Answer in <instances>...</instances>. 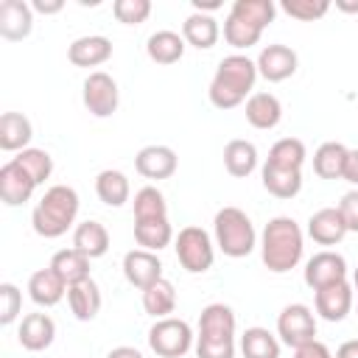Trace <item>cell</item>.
<instances>
[{"label": "cell", "mask_w": 358, "mask_h": 358, "mask_svg": "<svg viewBox=\"0 0 358 358\" xmlns=\"http://www.w3.org/2000/svg\"><path fill=\"white\" fill-rule=\"evenodd\" d=\"M257 81V64L243 56V53H232L224 56L215 67V76L210 81V103L215 109H235L238 103L246 101V95L252 92Z\"/></svg>", "instance_id": "1"}, {"label": "cell", "mask_w": 358, "mask_h": 358, "mask_svg": "<svg viewBox=\"0 0 358 358\" xmlns=\"http://www.w3.org/2000/svg\"><path fill=\"white\" fill-rule=\"evenodd\" d=\"M302 249H305V238L294 218L277 215L266 224V229L260 235V257L268 271L285 274V271L296 268V263L302 260Z\"/></svg>", "instance_id": "2"}, {"label": "cell", "mask_w": 358, "mask_h": 358, "mask_svg": "<svg viewBox=\"0 0 358 358\" xmlns=\"http://www.w3.org/2000/svg\"><path fill=\"white\" fill-rule=\"evenodd\" d=\"M78 215V193L70 185H53L36 201L31 213L34 232L39 238H62Z\"/></svg>", "instance_id": "3"}, {"label": "cell", "mask_w": 358, "mask_h": 358, "mask_svg": "<svg viewBox=\"0 0 358 358\" xmlns=\"http://www.w3.org/2000/svg\"><path fill=\"white\" fill-rule=\"evenodd\" d=\"M277 6L271 0H235L224 20V39L235 50H246L257 45L266 25L274 20Z\"/></svg>", "instance_id": "4"}, {"label": "cell", "mask_w": 358, "mask_h": 358, "mask_svg": "<svg viewBox=\"0 0 358 358\" xmlns=\"http://www.w3.org/2000/svg\"><path fill=\"white\" fill-rule=\"evenodd\" d=\"M199 358H235V313L224 302H213L199 316Z\"/></svg>", "instance_id": "5"}, {"label": "cell", "mask_w": 358, "mask_h": 358, "mask_svg": "<svg viewBox=\"0 0 358 358\" xmlns=\"http://www.w3.org/2000/svg\"><path fill=\"white\" fill-rule=\"evenodd\" d=\"M213 229H215V246L227 257H235V260L246 257L257 246L255 224H252V218L241 207H221L215 213Z\"/></svg>", "instance_id": "6"}, {"label": "cell", "mask_w": 358, "mask_h": 358, "mask_svg": "<svg viewBox=\"0 0 358 358\" xmlns=\"http://www.w3.org/2000/svg\"><path fill=\"white\" fill-rule=\"evenodd\" d=\"M173 249H176V257H179V263H182L185 271L204 274V271L213 268V260H215L213 238L201 227H185V229H179V235L173 238Z\"/></svg>", "instance_id": "7"}, {"label": "cell", "mask_w": 358, "mask_h": 358, "mask_svg": "<svg viewBox=\"0 0 358 358\" xmlns=\"http://www.w3.org/2000/svg\"><path fill=\"white\" fill-rule=\"evenodd\" d=\"M148 347L159 355V358H182L190 347H193V330L185 319H157L148 330Z\"/></svg>", "instance_id": "8"}, {"label": "cell", "mask_w": 358, "mask_h": 358, "mask_svg": "<svg viewBox=\"0 0 358 358\" xmlns=\"http://www.w3.org/2000/svg\"><path fill=\"white\" fill-rule=\"evenodd\" d=\"M81 101L87 106L90 115L95 117H109L117 112V103H120V90H117V81L103 73V70H95L84 78V90H81Z\"/></svg>", "instance_id": "9"}, {"label": "cell", "mask_w": 358, "mask_h": 358, "mask_svg": "<svg viewBox=\"0 0 358 358\" xmlns=\"http://www.w3.org/2000/svg\"><path fill=\"white\" fill-rule=\"evenodd\" d=\"M277 336L282 338V344L288 347H302L308 341L316 338V316L308 305L302 302H294V305H285L277 316Z\"/></svg>", "instance_id": "10"}, {"label": "cell", "mask_w": 358, "mask_h": 358, "mask_svg": "<svg viewBox=\"0 0 358 358\" xmlns=\"http://www.w3.org/2000/svg\"><path fill=\"white\" fill-rule=\"evenodd\" d=\"M341 280H347V260L338 252H316L305 263V285L313 291H322Z\"/></svg>", "instance_id": "11"}, {"label": "cell", "mask_w": 358, "mask_h": 358, "mask_svg": "<svg viewBox=\"0 0 358 358\" xmlns=\"http://www.w3.org/2000/svg\"><path fill=\"white\" fill-rule=\"evenodd\" d=\"M123 277L145 291L148 285H154L159 277H162V260L157 257V252H148V249H131L123 255Z\"/></svg>", "instance_id": "12"}, {"label": "cell", "mask_w": 358, "mask_h": 358, "mask_svg": "<svg viewBox=\"0 0 358 358\" xmlns=\"http://www.w3.org/2000/svg\"><path fill=\"white\" fill-rule=\"evenodd\" d=\"M257 76H263L266 81L277 84V81H285L296 73V53L288 48V45H266L257 56Z\"/></svg>", "instance_id": "13"}, {"label": "cell", "mask_w": 358, "mask_h": 358, "mask_svg": "<svg viewBox=\"0 0 358 358\" xmlns=\"http://www.w3.org/2000/svg\"><path fill=\"white\" fill-rule=\"evenodd\" d=\"M36 187H39V185L28 176V171H25L20 162L8 159V162L0 168V199H3V204H8V207L25 204V201L34 196Z\"/></svg>", "instance_id": "14"}, {"label": "cell", "mask_w": 358, "mask_h": 358, "mask_svg": "<svg viewBox=\"0 0 358 358\" xmlns=\"http://www.w3.org/2000/svg\"><path fill=\"white\" fill-rule=\"evenodd\" d=\"M176 165H179L176 151L168 148V145H145V148H140L137 157H134L137 173L145 176V179H157V182L173 176V173H176Z\"/></svg>", "instance_id": "15"}, {"label": "cell", "mask_w": 358, "mask_h": 358, "mask_svg": "<svg viewBox=\"0 0 358 358\" xmlns=\"http://www.w3.org/2000/svg\"><path fill=\"white\" fill-rule=\"evenodd\" d=\"M34 28V8L25 0H3L0 3V36L8 42H20Z\"/></svg>", "instance_id": "16"}, {"label": "cell", "mask_w": 358, "mask_h": 358, "mask_svg": "<svg viewBox=\"0 0 358 358\" xmlns=\"http://www.w3.org/2000/svg\"><path fill=\"white\" fill-rule=\"evenodd\" d=\"M313 305H316V313L324 322H341L352 310V285L347 280H341L336 285H327V288L316 291Z\"/></svg>", "instance_id": "17"}, {"label": "cell", "mask_w": 358, "mask_h": 358, "mask_svg": "<svg viewBox=\"0 0 358 358\" xmlns=\"http://www.w3.org/2000/svg\"><path fill=\"white\" fill-rule=\"evenodd\" d=\"M67 59L76 67H98L103 62L112 59V42L101 34H90V36H78L70 42L67 48Z\"/></svg>", "instance_id": "18"}, {"label": "cell", "mask_w": 358, "mask_h": 358, "mask_svg": "<svg viewBox=\"0 0 358 358\" xmlns=\"http://www.w3.org/2000/svg\"><path fill=\"white\" fill-rule=\"evenodd\" d=\"M53 336H56V324L48 313H28L22 316V324L17 330V338L25 350L31 352H42L53 344Z\"/></svg>", "instance_id": "19"}, {"label": "cell", "mask_w": 358, "mask_h": 358, "mask_svg": "<svg viewBox=\"0 0 358 358\" xmlns=\"http://www.w3.org/2000/svg\"><path fill=\"white\" fill-rule=\"evenodd\" d=\"M64 294H67V282H64L50 266L34 271L31 280H28V296H31L39 308H53V305H59Z\"/></svg>", "instance_id": "20"}, {"label": "cell", "mask_w": 358, "mask_h": 358, "mask_svg": "<svg viewBox=\"0 0 358 358\" xmlns=\"http://www.w3.org/2000/svg\"><path fill=\"white\" fill-rule=\"evenodd\" d=\"M308 235L316 243H322V246L338 243L347 235V224H344L338 207H322V210H316L310 215V221H308Z\"/></svg>", "instance_id": "21"}, {"label": "cell", "mask_w": 358, "mask_h": 358, "mask_svg": "<svg viewBox=\"0 0 358 358\" xmlns=\"http://www.w3.org/2000/svg\"><path fill=\"white\" fill-rule=\"evenodd\" d=\"M67 305L78 322H92L101 310V288L95 285V280L87 277L81 282H73L67 288Z\"/></svg>", "instance_id": "22"}, {"label": "cell", "mask_w": 358, "mask_h": 358, "mask_svg": "<svg viewBox=\"0 0 358 358\" xmlns=\"http://www.w3.org/2000/svg\"><path fill=\"white\" fill-rule=\"evenodd\" d=\"M246 120L255 129H274L282 120V103L271 92H252L246 98Z\"/></svg>", "instance_id": "23"}, {"label": "cell", "mask_w": 358, "mask_h": 358, "mask_svg": "<svg viewBox=\"0 0 358 358\" xmlns=\"http://www.w3.org/2000/svg\"><path fill=\"white\" fill-rule=\"evenodd\" d=\"M34 137V129H31V120L20 112H3L0 115V148L3 151H25L31 148Z\"/></svg>", "instance_id": "24"}, {"label": "cell", "mask_w": 358, "mask_h": 358, "mask_svg": "<svg viewBox=\"0 0 358 358\" xmlns=\"http://www.w3.org/2000/svg\"><path fill=\"white\" fill-rule=\"evenodd\" d=\"M73 249L87 255L90 260L103 257L109 252V232L101 221H81L73 232Z\"/></svg>", "instance_id": "25"}, {"label": "cell", "mask_w": 358, "mask_h": 358, "mask_svg": "<svg viewBox=\"0 0 358 358\" xmlns=\"http://www.w3.org/2000/svg\"><path fill=\"white\" fill-rule=\"evenodd\" d=\"M260 179H263V187H266L271 196H277V199H294V196L302 190V171L277 168V165H271V162L263 165Z\"/></svg>", "instance_id": "26"}, {"label": "cell", "mask_w": 358, "mask_h": 358, "mask_svg": "<svg viewBox=\"0 0 358 358\" xmlns=\"http://www.w3.org/2000/svg\"><path fill=\"white\" fill-rule=\"evenodd\" d=\"M224 168L235 179H246L257 168V148L249 140H229L224 145Z\"/></svg>", "instance_id": "27"}, {"label": "cell", "mask_w": 358, "mask_h": 358, "mask_svg": "<svg viewBox=\"0 0 358 358\" xmlns=\"http://www.w3.org/2000/svg\"><path fill=\"white\" fill-rule=\"evenodd\" d=\"M218 22H215V17H210V14H199V11H193L185 22H182V36H185V42L187 45H193V48H199V50H210L215 42H218Z\"/></svg>", "instance_id": "28"}, {"label": "cell", "mask_w": 358, "mask_h": 358, "mask_svg": "<svg viewBox=\"0 0 358 358\" xmlns=\"http://www.w3.org/2000/svg\"><path fill=\"white\" fill-rule=\"evenodd\" d=\"M185 36H179L176 31H157L148 36L145 42V53L151 62L157 64H173L185 56Z\"/></svg>", "instance_id": "29"}, {"label": "cell", "mask_w": 358, "mask_h": 358, "mask_svg": "<svg viewBox=\"0 0 358 358\" xmlns=\"http://www.w3.org/2000/svg\"><path fill=\"white\" fill-rule=\"evenodd\" d=\"M95 193L98 199L106 204V207H123L129 201V179L123 171H115V168H106L95 176Z\"/></svg>", "instance_id": "30"}, {"label": "cell", "mask_w": 358, "mask_h": 358, "mask_svg": "<svg viewBox=\"0 0 358 358\" xmlns=\"http://www.w3.org/2000/svg\"><path fill=\"white\" fill-rule=\"evenodd\" d=\"M143 308H145V313L154 316V319L171 316L173 308H176V288H173V282L165 280V277H159L154 285H148V288L143 291Z\"/></svg>", "instance_id": "31"}, {"label": "cell", "mask_w": 358, "mask_h": 358, "mask_svg": "<svg viewBox=\"0 0 358 358\" xmlns=\"http://www.w3.org/2000/svg\"><path fill=\"white\" fill-rule=\"evenodd\" d=\"M347 145L341 143H322L313 154V171L319 179H341L344 173V159H347Z\"/></svg>", "instance_id": "32"}, {"label": "cell", "mask_w": 358, "mask_h": 358, "mask_svg": "<svg viewBox=\"0 0 358 358\" xmlns=\"http://www.w3.org/2000/svg\"><path fill=\"white\" fill-rule=\"evenodd\" d=\"M50 268H53V271L67 282V288H70L73 282H81V280L90 277V257L81 255L78 249H62V252L53 255Z\"/></svg>", "instance_id": "33"}, {"label": "cell", "mask_w": 358, "mask_h": 358, "mask_svg": "<svg viewBox=\"0 0 358 358\" xmlns=\"http://www.w3.org/2000/svg\"><path fill=\"white\" fill-rule=\"evenodd\" d=\"M134 241L148 249V252H159L173 241V229L168 224V218H148V221H134Z\"/></svg>", "instance_id": "34"}, {"label": "cell", "mask_w": 358, "mask_h": 358, "mask_svg": "<svg viewBox=\"0 0 358 358\" xmlns=\"http://www.w3.org/2000/svg\"><path fill=\"white\" fill-rule=\"evenodd\" d=\"M241 352L243 358H280V341L266 327H246L241 336Z\"/></svg>", "instance_id": "35"}, {"label": "cell", "mask_w": 358, "mask_h": 358, "mask_svg": "<svg viewBox=\"0 0 358 358\" xmlns=\"http://www.w3.org/2000/svg\"><path fill=\"white\" fill-rule=\"evenodd\" d=\"M305 157H308V151H305V143H302L299 137H282V140H277V143L268 148V159H266V162H271V165H277V168L302 171Z\"/></svg>", "instance_id": "36"}, {"label": "cell", "mask_w": 358, "mask_h": 358, "mask_svg": "<svg viewBox=\"0 0 358 358\" xmlns=\"http://www.w3.org/2000/svg\"><path fill=\"white\" fill-rule=\"evenodd\" d=\"M148 218H168L165 196L154 185H145L134 193V221H148Z\"/></svg>", "instance_id": "37"}, {"label": "cell", "mask_w": 358, "mask_h": 358, "mask_svg": "<svg viewBox=\"0 0 358 358\" xmlns=\"http://www.w3.org/2000/svg\"><path fill=\"white\" fill-rule=\"evenodd\" d=\"M14 162H20L36 185H45V179H50L53 173V157L45 148H25L14 157Z\"/></svg>", "instance_id": "38"}, {"label": "cell", "mask_w": 358, "mask_h": 358, "mask_svg": "<svg viewBox=\"0 0 358 358\" xmlns=\"http://www.w3.org/2000/svg\"><path fill=\"white\" fill-rule=\"evenodd\" d=\"M280 8L299 22H313L330 11V3L327 0H282Z\"/></svg>", "instance_id": "39"}, {"label": "cell", "mask_w": 358, "mask_h": 358, "mask_svg": "<svg viewBox=\"0 0 358 358\" xmlns=\"http://www.w3.org/2000/svg\"><path fill=\"white\" fill-rule=\"evenodd\" d=\"M112 11H115L117 22H123V25H140V22L148 20L151 3L148 0H115L112 3Z\"/></svg>", "instance_id": "40"}, {"label": "cell", "mask_w": 358, "mask_h": 358, "mask_svg": "<svg viewBox=\"0 0 358 358\" xmlns=\"http://www.w3.org/2000/svg\"><path fill=\"white\" fill-rule=\"evenodd\" d=\"M22 294L14 282H0V324H11L20 316Z\"/></svg>", "instance_id": "41"}, {"label": "cell", "mask_w": 358, "mask_h": 358, "mask_svg": "<svg viewBox=\"0 0 358 358\" xmlns=\"http://www.w3.org/2000/svg\"><path fill=\"white\" fill-rule=\"evenodd\" d=\"M338 213L347 224V232H358V190H350L338 201Z\"/></svg>", "instance_id": "42"}, {"label": "cell", "mask_w": 358, "mask_h": 358, "mask_svg": "<svg viewBox=\"0 0 358 358\" xmlns=\"http://www.w3.org/2000/svg\"><path fill=\"white\" fill-rule=\"evenodd\" d=\"M294 358H333V352L327 350V344H322V341L313 338V341L296 347V350H294Z\"/></svg>", "instance_id": "43"}, {"label": "cell", "mask_w": 358, "mask_h": 358, "mask_svg": "<svg viewBox=\"0 0 358 358\" xmlns=\"http://www.w3.org/2000/svg\"><path fill=\"white\" fill-rule=\"evenodd\" d=\"M341 179H347L350 185H358V148H350V151H347Z\"/></svg>", "instance_id": "44"}, {"label": "cell", "mask_w": 358, "mask_h": 358, "mask_svg": "<svg viewBox=\"0 0 358 358\" xmlns=\"http://www.w3.org/2000/svg\"><path fill=\"white\" fill-rule=\"evenodd\" d=\"M31 8L39 11V14H59L64 8V3L62 0H34Z\"/></svg>", "instance_id": "45"}, {"label": "cell", "mask_w": 358, "mask_h": 358, "mask_svg": "<svg viewBox=\"0 0 358 358\" xmlns=\"http://www.w3.org/2000/svg\"><path fill=\"white\" fill-rule=\"evenodd\" d=\"M333 358H358V338L344 341V344L336 350V355H333Z\"/></svg>", "instance_id": "46"}, {"label": "cell", "mask_w": 358, "mask_h": 358, "mask_svg": "<svg viewBox=\"0 0 358 358\" xmlns=\"http://www.w3.org/2000/svg\"><path fill=\"white\" fill-rule=\"evenodd\" d=\"M106 358H143V352L137 347H115L106 352Z\"/></svg>", "instance_id": "47"}, {"label": "cell", "mask_w": 358, "mask_h": 358, "mask_svg": "<svg viewBox=\"0 0 358 358\" xmlns=\"http://www.w3.org/2000/svg\"><path fill=\"white\" fill-rule=\"evenodd\" d=\"M218 8H221V0H193V11H199V14H210Z\"/></svg>", "instance_id": "48"}, {"label": "cell", "mask_w": 358, "mask_h": 358, "mask_svg": "<svg viewBox=\"0 0 358 358\" xmlns=\"http://www.w3.org/2000/svg\"><path fill=\"white\" fill-rule=\"evenodd\" d=\"M336 8L344 14H358V0H336Z\"/></svg>", "instance_id": "49"}, {"label": "cell", "mask_w": 358, "mask_h": 358, "mask_svg": "<svg viewBox=\"0 0 358 358\" xmlns=\"http://www.w3.org/2000/svg\"><path fill=\"white\" fill-rule=\"evenodd\" d=\"M352 282H355V288H358V268H355V277H352Z\"/></svg>", "instance_id": "50"}]
</instances>
